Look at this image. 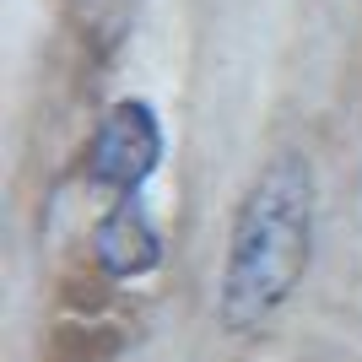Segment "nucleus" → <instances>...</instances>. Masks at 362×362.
<instances>
[{
  "label": "nucleus",
  "mask_w": 362,
  "mask_h": 362,
  "mask_svg": "<svg viewBox=\"0 0 362 362\" xmlns=\"http://www.w3.org/2000/svg\"><path fill=\"white\" fill-rule=\"evenodd\" d=\"M319 184L303 151H281L243 189L227 259L216 281V325L227 335H259L292 298H298L308 259H314Z\"/></svg>",
  "instance_id": "1"
},
{
  "label": "nucleus",
  "mask_w": 362,
  "mask_h": 362,
  "mask_svg": "<svg viewBox=\"0 0 362 362\" xmlns=\"http://www.w3.org/2000/svg\"><path fill=\"white\" fill-rule=\"evenodd\" d=\"M163 119L146 98H119V103L103 114L98 136L87 146V179L108 195H141L151 184V173L163 168Z\"/></svg>",
  "instance_id": "2"
},
{
  "label": "nucleus",
  "mask_w": 362,
  "mask_h": 362,
  "mask_svg": "<svg viewBox=\"0 0 362 362\" xmlns=\"http://www.w3.org/2000/svg\"><path fill=\"white\" fill-rule=\"evenodd\" d=\"M92 255L114 281H141L163 265V227L151 222V211L141 206V195L119 200L103 222L92 227Z\"/></svg>",
  "instance_id": "3"
}]
</instances>
